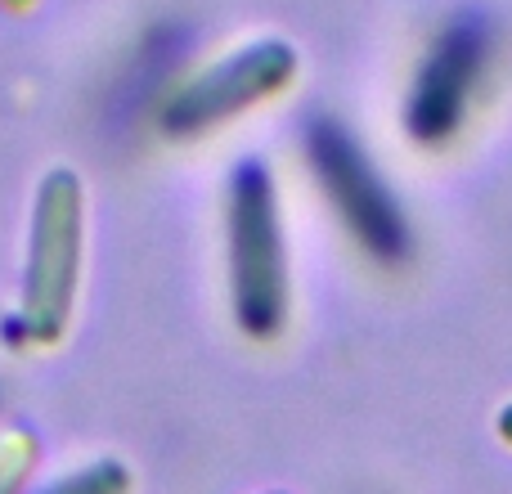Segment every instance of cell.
<instances>
[{
	"label": "cell",
	"mask_w": 512,
	"mask_h": 494,
	"mask_svg": "<svg viewBox=\"0 0 512 494\" xmlns=\"http://www.w3.org/2000/svg\"><path fill=\"white\" fill-rule=\"evenodd\" d=\"M41 494H131V472L117 459H99L90 468L72 472V477L50 481Z\"/></svg>",
	"instance_id": "cell-6"
},
{
	"label": "cell",
	"mask_w": 512,
	"mask_h": 494,
	"mask_svg": "<svg viewBox=\"0 0 512 494\" xmlns=\"http://www.w3.org/2000/svg\"><path fill=\"white\" fill-rule=\"evenodd\" d=\"M230 234V301L239 328L256 342L279 337L288 324V247L274 180L261 162H239L225 207Z\"/></svg>",
	"instance_id": "cell-2"
},
{
	"label": "cell",
	"mask_w": 512,
	"mask_h": 494,
	"mask_svg": "<svg viewBox=\"0 0 512 494\" xmlns=\"http://www.w3.org/2000/svg\"><path fill=\"white\" fill-rule=\"evenodd\" d=\"M36 0H0V9H9V14H27Z\"/></svg>",
	"instance_id": "cell-9"
},
{
	"label": "cell",
	"mask_w": 512,
	"mask_h": 494,
	"mask_svg": "<svg viewBox=\"0 0 512 494\" xmlns=\"http://www.w3.org/2000/svg\"><path fill=\"white\" fill-rule=\"evenodd\" d=\"M36 472V436L14 427L0 432V494H23Z\"/></svg>",
	"instance_id": "cell-7"
},
{
	"label": "cell",
	"mask_w": 512,
	"mask_h": 494,
	"mask_svg": "<svg viewBox=\"0 0 512 494\" xmlns=\"http://www.w3.org/2000/svg\"><path fill=\"white\" fill-rule=\"evenodd\" d=\"M490 63V23L477 14H463L445 27L423 54L414 72V86L405 99V131L409 140L441 149L459 135L472 99H477L481 72Z\"/></svg>",
	"instance_id": "cell-5"
},
{
	"label": "cell",
	"mask_w": 512,
	"mask_h": 494,
	"mask_svg": "<svg viewBox=\"0 0 512 494\" xmlns=\"http://www.w3.org/2000/svg\"><path fill=\"white\" fill-rule=\"evenodd\" d=\"M86 270V189L68 167L41 180L27 230L23 292H18V333L32 346H54L72 324Z\"/></svg>",
	"instance_id": "cell-1"
},
{
	"label": "cell",
	"mask_w": 512,
	"mask_h": 494,
	"mask_svg": "<svg viewBox=\"0 0 512 494\" xmlns=\"http://www.w3.org/2000/svg\"><path fill=\"white\" fill-rule=\"evenodd\" d=\"M270 494H283V490H270Z\"/></svg>",
	"instance_id": "cell-10"
},
{
	"label": "cell",
	"mask_w": 512,
	"mask_h": 494,
	"mask_svg": "<svg viewBox=\"0 0 512 494\" xmlns=\"http://www.w3.org/2000/svg\"><path fill=\"white\" fill-rule=\"evenodd\" d=\"M495 432H499V441H504L508 450H512V400H508L504 409H499V418H495Z\"/></svg>",
	"instance_id": "cell-8"
},
{
	"label": "cell",
	"mask_w": 512,
	"mask_h": 494,
	"mask_svg": "<svg viewBox=\"0 0 512 494\" xmlns=\"http://www.w3.org/2000/svg\"><path fill=\"white\" fill-rule=\"evenodd\" d=\"M306 158L315 171L324 198L333 203L337 221L346 225L355 243L382 265H396L409 256V221L400 212L396 194L382 185L373 162L351 140V131L337 122H310Z\"/></svg>",
	"instance_id": "cell-4"
},
{
	"label": "cell",
	"mask_w": 512,
	"mask_h": 494,
	"mask_svg": "<svg viewBox=\"0 0 512 494\" xmlns=\"http://www.w3.org/2000/svg\"><path fill=\"white\" fill-rule=\"evenodd\" d=\"M292 77H297V50L288 41H252L167 90L158 104V126L176 140H194L270 104L292 86Z\"/></svg>",
	"instance_id": "cell-3"
}]
</instances>
